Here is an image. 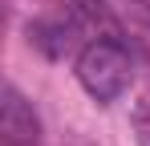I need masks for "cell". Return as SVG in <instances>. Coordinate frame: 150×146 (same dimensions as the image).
Masks as SVG:
<instances>
[{
	"instance_id": "3",
	"label": "cell",
	"mask_w": 150,
	"mask_h": 146,
	"mask_svg": "<svg viewBox=\"0 0 150 146\" xmlns=\"http://www.w3.org/2000/svg\"><path fill=\"white\" fill-rule=\"evenodd\" d=\"M134 138L138 146H150V94L134 106Z\"/></svg>"
},
{
	"instance_id": "1",
	"label": "cell",
	"mask_w": 150,
	"mask_h": 146,
	"mask_svg": "<svg viewBox=\"0 0 150 146\" xmlns=\"http://www.w3.org/2000/svg\"><path fill=\"white\" fill-rule=\"evenodd\" d=\"M77 81L81 89L93 97V101H118V97L130 89V53H126L118 41H89V45L77 53Z\"/></svg>"
},
{
	"instance_id": "2",
	"label": "cell",
	"mask_w": 150,
	"mask_h": 146,
	"mask_svg": "<svg viewBox=\"0 0 150 146\" xmlns=\"http://www.w3.org/2000/svg\"><path fill=\"white\" fill-rule=\"evenodd\" d=\"M0 134H4L8 146H28V142H37V134H41L33 106H28L12 85H8L4 97H0Z\"/></svg>"
}]
</instances>
